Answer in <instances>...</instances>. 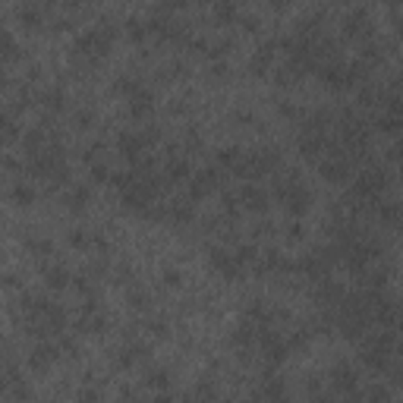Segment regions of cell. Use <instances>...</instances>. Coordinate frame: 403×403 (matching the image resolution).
Wrapping results in <instances>:
<instances>
[{
  "label": "cell",
  "instance_id": "cell-1",
  "mask_svg": "<svg viewBox=\"0 0 403 403\" xmlns=\"http://www.w3.org/2000/svg\"><path fill=\"white\" fill-rule=\"evenodd\" d=\"M117 38H120V29L110 19H101L98 25L79 32L76 41H73V63L79 70H95L108 57V51L114 47Z\"/></svg>",
  "mask_w": 403,
  "mask_h": 403
},
{
  "label": "cell",
  "instance_id": "cell-2",
  "mask_svg": "<svg viewBox=\"0 0 403 403\" xmlns=\"http://www.w3.org/2000/svg\"><path fill=\"white\" fill-rule=\"evenodd\" d=\"M397 350H400V331L397 328H378L375 334H369V341L363 343V363L375 372H384L394 363Z\"/></svg>",
  "mask_w": 403,
  "mask_h": 403
},
{
  "label": "cell",
  "instance_id": "cell-3",
  "mask_svg": "<svg viewBox=\"0 0 403 403\" xmlns=\"http://www.w3.org/2000/svg\"><path fill=\"white\" fill-rule=\"evenodd\" d=\"M384 189H388V173H384V167H369V171H363L356 177V183H353V193L363 202H378L381 195H384Z\"/></svg>",
  "mask_w": 403,
  "mask_h": 403
},
{
  "label": "cell",
  "instance_id": "cell-4",
  "mask_svg": "<svg viewBox=\"0 0 403 403\" xmlns=\"http://www.w3.org/2000/svg\"><path fill=\"white\" fill-rule=\"evenodd\" d=\"M221 186H224V167H221V164H217V167L215 164H211V167H202V171H195L193 177H189V199L199 202Z\"/></svg>",
  "mask_w": 403,
  "mask_h": 403
},
{
  "label": "cell",
  "instance_id": "cell-5",
  "mask_svg": "<svg viewBox=\"0 0 403 403\" xmlns=\"http://www.w3.org/2000/svg\"><path fill=\"white\" fill-rule=\"evenodd\" d=\"M343 35H347L350 41H356V45L375 38V25H372V16H369V10H365V7L350 10L347 19H343Z\"/></svg>",
  "mask_w": 403,
  "mask_h": 403
},
{
  "label": "cell",
  "instance_id": "cell-6",
  "mask_svg": "<svg viewBox=\"0 0 403 403\" xmlns=\"http://www.w3.org/2000/svg\"><path fill=\"white\" fill-rule=\"evenodd\" d=\"M208 262H211V268H215L217 274H224L227 280H240V278H243V271H246V265L240 262L236 249L215 246V249L208 252Z\"/></svg>",
  "mask_w": 403,
  "mask_h": 403
},
{
  "label": "cell",
  "instance_id": "cell-7",
  "mask_svg": "<svg viewBox=\"0 0 403 403\" xmlns=\"http://www.w3.org/2000/svg\"><path fill=\"white\" fill-rule=\"evenodd\" d=\"M318 76H321V82H325L331 92H347V88L356 86L353 76H350V63H343V60H331V63H325V66H318Z\"/></svg>",
  "mask_w": 403,
  "mask_h": 403
},
{
  "label": "cell",
  "instance_id": "cell-8",
  "mask_svg": "<svg viewBox=\"0 0 403 403\" xmlns=\"http://www.w3.org/2000/svg\"><path fill=\"white\" fill-rule=\"evenodd\" d=\"M148 136H145V130H139V132H120V139H117V148H120V155L126 158L130 164H139L142 158L148 155Z\"/></svg>",
  "mask_w": 403,
  "mask_h": 403
},
{
  "label": "cell",
  "instance_id": "cell-9",
  "mask_svg": "<svg viewBox=\"0 0 403 403\" xmlns=\"http://www.w3.org/2000/svg\"><path fill=\"white\" fill-rule=\"evenodd\" d=\"M318 171H321V177H325L328 183H343V180H350V173H353V161H350L343 151H334V155H325L318 161Z\"/></svg>",
  "mask_w": 403,
  "mask_h": 403
},
{
  "label": "cell",
  "instance_id": "cell-10",
  "mask_svg": "<svg viewBox=\"0 0 403 403\" xmlns=\"http://www.w3.org/2000/svg\"><path fill=\"white\" fill-rule=\"evenodd\" d=\"M60 356H63V350H60V343H57V337L54 341H38L35 350L29 353V369L32 372H47Z\"/></svg>",
  "mask_w": 403,
  "mask_h": 403
},
{
  "label": "cell",
  "instance_id": "cell-11",
  "mask_svg": "<svg viewBox=\"0 0 403 403\" xmlns=\"http://www.w3.org/2000/svg\"><path fill=\"white\" fill-rule=\"evenodd\" d=\"M331 388L334 394H343V397H359V372L353 369L350 363H337L331 369Z\"/></svg>",
  "mask_w": 403,
  "mask_h": 403
},
{
  "label": "cell",
  "instance_id": "cell-12",
  "mask_svg": "<svg viewBox=\"0 0 403 403\" xmlns=\"http://www.w3.org/2000/svg\"><path fill=\"white\" fill-rule=\"evenodd\" d=\"M104 325H108V318H104V312L95 306V296L79 309V318H76V331L82 334H98L104 331Z\"/></svg>",
  "mask_w": 403,
  "mask_h": 403
},
{
  "label": "cell",
  "instance_id": "cell-13",
  "mask_svg": "<svg viewBox=\"0 0 403 403\" xmlns=\"http://www.w3.org/2000/svg\"><path fill=\"white\" fill-rule=\"evenodd\" d=\"M280 51V41H265L262 47L256 51V57L249 60V73L252 76H268V73H274V54Z\"/></svg>",
  "mask_w": 403,
  "mask_h": 403
},
{
  "label": "cell",
  "instance_id": "cell-14",
  "mask_svg": "<svg viewBox=\"0 0 403 403\" xmlns=\"http://www.w3.org/2000/svg\"><path fill=\"white\" fill-rule=\"evenodd\" d=\"M343 296H347V290L337 284V280L325 278V280H318V290H315V300L321 309H337L343 302Z\"/></svg>",
  "mask_w": 403,
  "mask_h": 403
},
{
  "label": "cell",
  "instance_id": "cell-15",
  "mask_svg": "<svg viewBox=\"0 0 403 403\" xmlns=\"http://www.w3.org/2000/svg\"><path fill=\"white\" fill-rule=\"evenodd\" d=\"M126 108H130L132 120H148V117L155 114V95L148 92V88H142L132 98H126Z\"/></svg>",
  "mask_w": 403,
  "mask_h": 403
},
{
  "label": "cell",
  "instance_id": "cell-16",
  "mask_svg": "<svg viewBox=\"0 0 403 403\" xmlns=\"http://www.w3.org/2000/svg\"><path fill=\"white\" fill-rule=\"evenodd\" d=\"M240 202H243V208L256 211V215L268 211V193H265L262 186H256V183H249V186L240 189Z\"/></svg>",
  "mask_w": 403,
  "mask_h": 403
},
{
  "label": "cell",
  "instance_id": "cell-17",
  "mask_svg": "<svg viewBox=\"0 0 403 403\" xmlns=\"http://www.w3.org/2000/svg\"><path fill=\"white\" fill-rule=\"evenodd\" d=\"M309 202H312V193L300 183V186H296L293 193H290L287 199H284V208H287V215H290V217H302L306 211H309Z\"/></svg>",
  "mask_w": 403,
  "mask_h": 403
},
{
  "label": "cell",
  "instance_id": "cell-18",
  "mask_svg": "<svg viewBox=\"0 0 403 403\" xmlns=\"http://www.w3.org/2000/svg\"><path fill=\"white\" fill-rule=\"evenodd\" d=\"M375 211H378V221L384 227H403V205H397V202H381L378 199Z\"/></svg>",
  "mask_w": 403,
  "mask_h": 403
},
{
  "label": "cell",
  "instance_id": "cell-19",
  "mask_svg": "<svg viewBox=\"0 0 403 403\" xmlns=\"http://www.w3.org/2000/svg\"><path fill=\"white\" fill-rule=\"evenodd\" d=\"M45 287L51 290H63V287H70L73 284V274L63 268V265H51V268H45Z\"/></svg>",
  "mask_w": 403,
  "mask_h": 403
},
{
  "label": "cell",
  "instance_id": "cell-20",
  "mask_svg": "<svg viewBox=\"0 0 403 403\" xmlns=\"http://www.w3.org/2000/svg\"><path fill=\"white\" fill-rule=\"evenodd\" d=\"M145 356H148V350L142 347V343H126V347H120V353H117V365H120V369H132V365Z\"/></svg>",
  "mask_w": 403,
  "mask_h": 403
},
{
  "label": "cell",
  "instance_id": "cell-21",
  "mask_svg": "<svg viewBox=\"0 0 403 403\" xmlns=\"http://www.w3.org/2000/svg\"><path fill=\"white\" fill-rule=\"evenodd\" d=\"M300 79H302V73L296 70L290 60H287V63H280V66H274V82H278L280 88H293Z\"/></svg>",
  "mask_w": 403,
  "mask_h": 403
},
{
  "label": "cell",
  "instance_id": "cell-22",
  "mask_svg": "<svg viewBox=\"0 0 403 403\" xmlns=\"http://www.w3.org/2000/svg\"><path fill=\"white\" fill-rule=\"evenodd\" d=\"M126 38L132 41V45H145L148 38H151V29H148V23H142V19H136V16H132V19H126Z\"/></svg>",
  "mask_w": 403,
  "mask_h": 403
},
{
  "label": "cell",
  "instance_id": "cell-23",
  "mask_svg": "<svg viewBox=\"0 0 403 403\" xmlns=\"http://www.w3.org/2000/svg\"><path fill=\"white\" fill-rule=\"evenodd\" d=\"M88 202H92V189H88V186H82V183H79V186L66 189V208H70V211H82Z\"/></svg>",
  "mask_w": 403,
  "mask_h": 403
},
{
  "label": "cell",
  "instance_id": "cell-24",
  "mask_svg": "<svg viewBox=\"0 0 403 403\" xmlns=\"http://www.w3.org/2000/svg\"><path fill=\"white\" fill-rule=\"evenodd\" d=\"M10 199H13L19 208H29L32 202H35V189H32L25 180H16L13 189H10Z\"/></svg>",
  "mask_w": 403,
  "mask_h": 403
},
{
  "label": "cell",
  "instance_id": "cell-25",
  "mask_svg": "<svg viewBox=\"0 0 403 403\" xmlns=\"http://www.w3.org/2000/svg\"><path fill=\"white\" fill-rule=\"evenodd\" d=\"M63 92L60 88H47V92H41V108H45V114H51V117H57L63 110Z\"/></svg>",
  "mask_w": 403,
  "mask_h": 403
},
{
  "label": "cell",
  "instance_id": "cell-26",
  "mask_svg": "<svg viewBox=\"0 0 403 403\" xmlns=\"http://www.w3.org/2000/svg\"><path fill=\"white\" fill-rule=\"evenodd\" d=\"M215 19L221 25L236 23V0H215Z\"/></svg>",
  "mask_w": 403,
  "mask_h": 403
},
{
  "label": "cell",
  "instance_id": "cell-27",
  "mask_svg": "<svg viewBox=\"0 0 403 403\" xmlns=\"http://www.w3.org/2000/svg\"><path fill=\"white\" fill-rule=\"evenodd\" d=\"M375 126H378L381 132H400L403 130V117L394 114V110H381L378 120H375Z\"/></svg>",
  "mask_w": 403,
  "mask_h": 403
},
{
  "label": "cell",
  "instance_id": "cell-28",
  "mask_svg": "<svg viewBox=\"0 0 403 403\" xmlns=\"http://www.w3.org/2000/svg\"><path fill=\"white\" fill-rule=\"evenodd\" d=\"M114 92H117V95H123V98H132L136 92H142V82H139L136 76H120V79L114 82Z\"/></svg>",
  "mask_w": 403,
  "mask_h": 403
},
{
  "label": "cell",
  "instance_id": "cell-29",
  "mask_svg": "<svg viewBox=\"0 0 403 403\" xmlns=\"http://www.w3.org/2000/svg\"><path fill=\"white\" fill-rule=\"evenodd\" d=\"M384 88L381 86H365L363 92H359V104H365V108H375V104H384Z\"/></svg>",
  "mask_w": 403,
  "mask_h": 403
},
{
  "label": "cell",
  "instance_id": "cell-30",
  "mask_svg": "<svg viewBox=\"0 0 403 403\" xmlns=\"http://www.w3.org/2000/svg\"><path fill=\"white\" fill-rule=\"evenodd\" d=\"M145 381H148V388L167 391V388H171V372H167V369H151Z\"/></svg>",
  "mask_w": 403,
  "mask_h": 403
},
{
  "label": "cell",
  "instance_id": "cell-31",
  "mask_svg": "<svg viewBox=\"0 0 403 403\" xmlns=\"http://www.w3.org/2000/svg\"><path fill=\"white\" fill-rule=\"evenodd\" d=\"M16 60H19V45H16L13 32H7V35H3V63H7V66H13Z\"/></svg>",
  "mask_w": 403,
  "mask_h": 403
},
{
  "label": "cell",
  "instance_id": "cell-32",
  "mask_svg": "<svg viewBox=\"0 0 403 403\" xmlns=\"http://www.w3.org/2000/svg\"><path fill=\"white\" fill-rule=\"evenodd\" d=\"M19 136H25V132L19 130V120H16V114H7V120H3V139H7V145H13Z\"/></svg>",
  "mask_w": 403,
  "mask_h": 403
},
{
  "label": "cell",
  "instance_id": "cell-33",
  "mask_svg": "<svg viewBox=\"0 0 403 403\" xmlns=\"http://www.w3.org/2000/svg\"><path fill=\"white\" fill-rule=\"evenodd\" d=\"M265 381H268V384L258 391V397H271V400H278V397H287V388H284L278 378H265Z\"/></svg>",
  "mask_w": 403,
  "mask_h": 403
},
{
  "label": "cell",
  "instance_id": "cell-34",
  "mask_svg": "<svg viewBox=\"0 0 403 403\" xmlns=\"http://www.w3.org/2000/svg\"><path fill=\"white\" fill-rule=\"evenodd\" d=\"M57 343H60L63 356H76V353H79V341L73 337V334H66V331H63L60 337H57Z\"/></svg>",
  "mask_w": 403,
  "mask_h": 403
},
{
  "label": "cell",
  "instance_id": "cell-35",
  "mask_svg": "<svg viewBox=\"0 0 403 403\" xmlns=\"http://www.w3.org/2000/svg\"><path fill=\"white\" fill-rule=\"evenodd\" d=\"M29 249H32V256H38V258H47L54 252V246L47 240H29Z\"/></svg>",
  "mask_w": 403,
  "mask_h": 403
},
{
  "label": "cell",
  "instance_id": "cell-36",
  "mask_svg": "<svg viewBox=\"0 0 403 403\" xmlns=\"http://www.w3.org/2000/svg\"><path fill=\"white\" fill-rule=\"evenodd\" d=\"M73 123H76L79 130H88V126L95 123V114H92V110H76V117H73Z\"/></svg>",
  "mask_w": 403,
  "mask_h": 403
},
{
  "label": "cell",
  "instance_id": "cell-37",
  "mask_svg": "<svg viewBox=\"0 0 403 403\" xmlns=\"http://www.w3.org/2000/svg\"><path fill=\"white\" fill-rule=\"evenodd\" d=\"M148 334H155V337H167V325H164L161 318H155V321H148Z\"/></svg>",
  "mask_w": 403,
  "mask_h": 403
},
{
  "label": "cell",
  "instance_id": "cell-38",
  "mask_svg": "<svg viewBox=\"0 0 403 403\" xmlns=\"http://www.w3.org/2000/svg\"><path fill=\"white\" fill-rule=\"evenodd\" d=\"M66 240H70V246H76V249H82L88 243V236L82 230H70V236H66Z\"/></svg>",
  "mask_w": 403,
  "mask_h": 403
},
{
  "label": "cell",
  "instance_id": "cell-39",
  "mask_svg": "<svg viewBox=\"0 0 403 403\" xmlns=\"http://www.w3.org/2000/svg\"><path fill=\"white\" fill-rule=\"evenodd\" d=\"M240 23H243V29H246V32H258V25H262V23H258V16H243Z\"/></svg>",
  "mask_w": 403,
  "mask_h": 403
},
{
  "label": "cell",
  "instance_id": "cell-40",
  "mask_svg": "<svg viewBox=\"0 0 403 403\" xmlns=\"http://www.w3.org/2000/svg\"><path fill=\"white\" fill-rule=\"evenodd\" d=\"M363 397H372V400H388V391H384V388H372V391H365V394Z\"/></svg>",
  "mask_w": 403,
  "mask_h": 403
},
{
  "label": "cell",
  "instance_id": "cell-41",
  "mask_svg": "<svg viewBox=\"0 0 403 403\" xmlns=\"http://www.w3.org/2000/svg\"><path fill=\"white\" fill-rule=\"evenodd\" d=\"M161 3H164V7H171L173 13H177V10H183V7H186L189 0H161Z\"/></svg>",
  "mask_w": 403,
  "mask_h": 403
},
{
  "label": "cell",
  "instance_id": "cell-42",
  "mask_svg": "<svg viewBox=\"0 0 403 403\" xmlns=\"http://www.w3.org/2000/svg\"><path fill=\"white\" fill-rule=\"evenodd\" d=\"M215 76H217V79L230 76V66H227V63H215Z\"/></svg>",
  "mask_w": 403,
  "mask_h": 403
},
{
  "label": "cell",
  "instance_id": "cell-43",
  "mask_svg": "<svg viewBox=\"0 0 403 403\" xmlns=\"http://www.w3.org/2000/svg\"><path fill=\"white\" fill-rule=\"evenodd\" d=\"M290 3H293V0H268V7L271 10H287Z\"/></svg>",
  "mask_w": 403,
  "mask_h": 403
},
{
  "label": "cell",
  "instance_id": "cell-44",
  "mask_svg": "<svg viewBox=\"0 0 403 403\" xmlns=\"http://www.w3.org/2000/svg\"><path fill=\"white\" fill-rule=\"evenodd\" d=\"M280 114H284V117H302L300 110L293 108V104H280Z\"/></svg>",
  "mask_w": 403,
  "mask_h": 403
},
{
  "label": "cell",
  "instance_id": "cell-45",
  "mask_svg": "<svg viewBox=\"0 0 403 403\" xmlns=\"http://www.w3.org/2000/svg\"><path fill=\"white\" fill-rule=\"evenodd\" d=\"M164 280H167V284L173 287V284H180V274L177 271H164Z\"/></svg>",
  "mask_w": 403,
  "mask_h": 403
},
{
  "label": "cell",
  "instance_id": "cell-46",
  "mask_svg": "<svg viewBox=\"0 0 403 403\" xmlns=\"http://www.w3.org/2000/svg\"><path fill=\"white\" fill-rule=\"evenodd\" d=\"M287 236H290V240H300V236H302L300 224H290V233H287Z\"/></svg>",
  "mask_w": 403,
  "mask_h": 403
},
{
  "label": "cell",
  "instance_id": "cell-47",
  "mask_svg": "<svg viewBox=\"0 0 403 403\" xmlns=\"http://www.w3.org/2000/svg\"><path fill=\"white\" fill-rule=\"evenodd\" d=\"M397 35H400V38H403V19H400V23H397Z\"/></svg>",
  "mask_w": 403,
  "mask_h": 403
},
{
  "label": "cell",
  "instance_id": "cell-48",
  "mask_svg": "<svg viewBox=\"0 0 403 403\" xmlns=\"http://www.w3.org/2000/svg\"><path fill=\"white\" fill-rule=\"evenodd\" d=\"M400 171H403V158H400Z\"/></svg>",
  "mask_w": 403,
  "mask_h": 403
}]
</instances>
